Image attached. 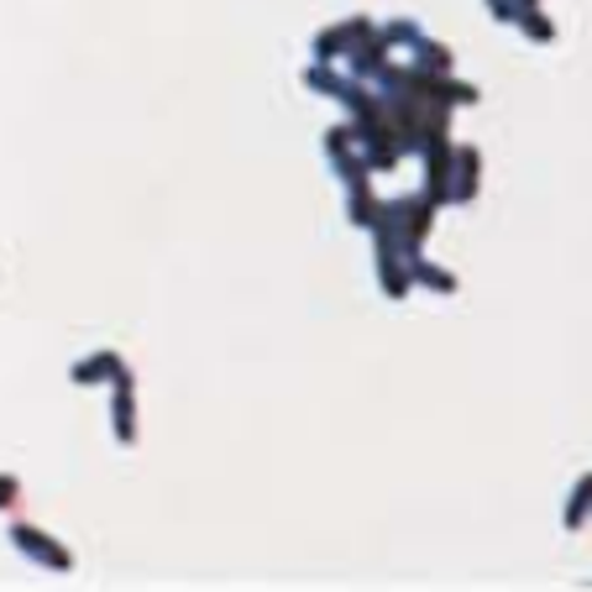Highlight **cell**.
I'll return each instance as SVG.
<instances>
[{
  "label": "cell",
  "instance_id": "1",
  "mask_svg": "<svg viewBox=\"0 0 592 592\" xmlns=\"http://www.w3.org/2000/svg\"><path fill=\"white\" fill-rule=\"evenodd\" d=\"M11 545L22 550V556H32L37 567H48V571H69L73 567V556L64 550V545L53 540V535H43V530H32V524H11Z\"/></svg>",
  "mask_w": 592,
  "mask_h": 592
},
{
  "label": "cell",
  "instance_id": "2",
  "mask_svg": "<svg viewBox=\"0 0 592 592\" xmlns=\"http://www.w3.org/2000/svg\"><path fill=\"white\" fill-rule=\"evenodd\" d=\"M367 32H373V22H367V16H346V22L326 26V32L315 37V58H320V64H331V58H341L346 48H356Z\"/></svg>",
  "mask_w": 592,
  "mask_h": 592
},
{
  "label": "cell",
  "instance_id": "3",
  "mask_svg": "<svg viewBox=\"0 0 592 592\" xmlns=\"http://www.w3.org/2000/svg\"><path fill=\"white\" fill-rule=\"evenodd\" d=\"M121 373H126V362H121L116 352H95V356H84V362H73V383H79V388H95V383H116Z\"/></svg>",
  "mask_w": 592,
  "mask_h": 592
},
{
  "label": "cell",
  "instance_id": "4",
  "mask_svg": "<svg viewBox=\"0 0 592 592\" xmlns=\"http://www.w3.org/2000/svg\"><path fill=\"white\" fill-rule=\"evenodd\" d=\"M111 414H116V441L121 446H132V441H137V403H132V388H116Z\"/></svg>",
  "mask_w": 592,
  "mask_h": 592
},
{
  "label": "cell",
  "instance_id": "5",
  "mask_svg": "<svg viewBox=\"0 0 592 592\" xmlns=\"http://www.w3.org/2000/svg\"><path fill=\"white\" fill-rule=\"evenodd\" d=\"M514 22H520V32L524 37H535V43H550V37H556V26H550V16H545L540 5H520Z\"/></svg>",
  "mask_w": 592,
  "mask_h": 592
},
{
  "label": "cell",
  "instance_id": "6",
  "mask_svg": "<svg viewBox=\"0 0 592 592\" xmlns=\"http://www.w3.org/2000/svg\"><path fill=\"white\" fill-rule=\"evenodd\" d=\"M477 168H482L477 147H462V152H456V173H462V190H456V200H473V190H477Z\"/></svg>",
  "mask_w": 592,
  "mask_h": 592
},
{
  "label": "cell",
  "instance_id": "7",
  "mask_svg": "<svg viewBox=\"0 0 592 592\" xmlns=\"http://www.w3.org/2000/svg\"><path fill=\"white\" fill-rule=\"evenodd\" d=\"M409 262H414V278H420V284L441 288V294H456V278H451L446 267H430V262H420V258H409Z\"/></svg>",
  "mask_w": 592,
  "mask_h": 592
},
{
  "label": "cell",
  "instance_id": "8",
  "mask_svg": "<svg viewBox=\"0 0 592 592\" xmlns=\"http://www.w3.org/2000/svg\"><path fill=\"white\" fill-rule=\"evenodd\" d=\"M588 509H592V477H582V482H577V493H571V509H567V530H577V524L588 520Z\"/></svg>",
  "mask_w": 592,
  "mask_h": 592
},
{
  "label": "cell",
  "instance_id": "9",
  "mask_svg": "<svg viewBox=\"0 0 592 592\" xmlns=\"http://www.w3.org/2000/svg\"><path fill=\"white\" fill-rule=\"evenodd\" d=\"M488 11H493V22H514L520 16V0H488Z\"/></svg>",
  "mask_w": 592,
  "mask_h": 592
},
{
  "label": "cell",
  "instance_id": "10",
  "mask_svg": "<svg viewBox=\"0 0 592 592\" xmlns=\"http://www.w3.org/2000/svg\"><path fill=\"white\" fill-rule=\"evenodd\" d=\"M0 498H5V509H16V498H22V488H16L11 477H0Z\"/></svg>",
  "mask_w": 592,
  "mask_h": 592
}]
</instances>
